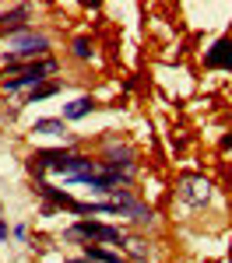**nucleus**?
Returning <instances> with one entry per match:
<instances>
[{
    "mask_svg": "<svg viewBox=\"0 0 232 263\" xmlns=\"http://www.w3.org/2000/svg\"><path fill=\"white\" fill-rule=\"evenodd\" d=\"M204 67H208V70H232V35L218 39L208 53H204Z\"/></svg>",
    "mask_w": 232,
    "mask_h": 263,
    "instance_id": "7",
    "label": "nucleus"
},
{
    "mask_svg": "<svg viewBox=\"0 0 232 263\" xmlns=\"http://www.w3.org/2000/svg\"><path fill=\"white\" fill-rule=\"evenodd\" d=\"M32 134H42V137H63V134H67V123L63 120H35L32 123Z\"/></svg>",
    "mask_w": 232,
    "mask_h": 263,
    "instance_id": "10",
    "label": "nucleus"
},
{
    "mask_svg": "<svg viewBox=\"0 0 232 263\" xmlns=\"http://www.w3.org/2000/svg\"><path fill=\"white\" fill-rule=\"evenodd\" d=\"M7 49H11V60H25V57H42L46 60L49 39L39 35V32H18V35H7Z\"/></svg>",
    "mask_w": 232,
    "mask_h": 263,
    "instance_id": "3",
    "label": "nucleus"
},
{
    "mask_svg": "<svg viewBox=\"0 0 232 263\" xmlns=\"http://www.w3.org/2000/svg\"><path fill=\"white\" fill-rule=\"evenodd\" d=\"M63 239H84L88 246H99V242H127V235L120 232V228L102 224V221H78V224H70V228L63 232Z\"/></svg>",
    "mask_w": 232,
    "mask_h": 263,
    "instance_id": "1",
    "label": "nucleus"
},
{
    "mask_svg": "<svg viewBox=\"0 0 232 263\" xmlns=\"http://www.w3.org/2000/svg\"><path fill=\"white\" fill-rule=\"evenodd\" d=\"M84 260H92V263H123V256L113 253V249H105V246H84Z\"/></svg>",
    "mask_w": 232,
    "mask_h": 263,
    "instance_id": "9",
    "label": "nucleus"
},
{
    "mask_svg": "<svg viewBox=\"0 0 232 263\" xmlns=\"http://www.w3.org/2000/svg\"><path fill=\"white\" fill-rule=\"evenodd\" d=\"M67 263H92V260H84V256H81V260H67Z\"/></svg>",
    "mask_w": 232,
    "mask_h": 263,
    "instance_id": "15",
    "label": "nucleus"
},
{
    "mask_svg": "<svg viewBox=\"0 0 232 263\" xmlns=\"http://www.w3.org/2000/svg\"><path fill=\"white\" fill-rule=\"evenodd\" d=\"M127 249H130L137 260H145V256H148V246L141 242V239H127Z\"/></svg>",
    "mask_w": 232,
    "mask_h": 263,
    "instance_id": "13",
    "label": "nucleus"
},
{
    "mask_svg": "<svg viewBox=\"0 0 232 263\" xmlns=\"http://www.w3.org/2000/svg\"><path fill=\"white\" fill-rule=\"evenodd\" d=\"M92 109H95V99L92 95H81V99L70 102V105H63V120H84Z\"/></svg>",
    "mask_w": 232,
    "mask_h": 263,
    "instance_id": "8",
    "label": "nucleus"
},
{
    "mask_svg": "<svg viewBox=\"0 0 232 263\" xmlns=\"http://www.w3.org/2000/svg\"><path fill=\"white\" fill-rule=\"evenodd\" d=\"M60 91V84H39V88H32L28 95H25V105H35V102H46V99H53Z\"/></svg>",
    "mask_w": 232,
    "mask_h": 263,
    "instance_id": "11",
    "label": "nucleus"
},
{
    "mask_svg": "<svg viewBox=\"0 0 232 263\" xmlns=\"http://www.w3.org/2000/svg\"><path fill=\"white\" fill-rule=\"evenodd\" d=\"M229 147H232V134H229V137H222V151H229Z\"/></svg>",
    "mask_w": 232,
    "mask_h": 263,
    "instance_id": "14",
    "label": "nucleus"
},
{
    "mask_svg": "<svg viewBox=\"0 0 232 263\" xmlns=\"http://www.w3.org/2000/svg\"><path fill=\"white\" fill-rule=\"evenodd\" d=\"M113 203L120 207V218L127 214V218H134L137 224H151V221H155V211L145 207V203H137L134 197H127L123 190H113Z\"/></svg>",
    "mask_w": 232,
    "mask_h": 263,
    "instance_id": "5",
    "label": "nucleus"
},
{
    "mask_svg": "<svg viewBox=\"0 0 232 263\" xmlns=\"http://www.w3.org/2000/svg\"><path fill=\"white\" fill-rule=\"evenodd\" d=\"M70 53H74L78 60H88V57H92V39H88V35H81V39H74V46H70Z\"/></svg>",
    "mask_w": 232,
    "mask_h": 263,
    "instance_id": "12",
    "label": "nucleus"
},
{
    "mask_svg": "<svg viewBox=\"0 0 232 263\" xmlns=\"http://www.w3.org/2000/svg\"><path fill=\"white\" fill-rule=\"evenodd\" d=\"M0 221H4V214H0Z\"/></svg>",
    "mask_w": 232,
    "mask_h": 263,
    "instance_id": "16",
    "label": "nucleus"
},
{
    "mask_svg": "<svg viewBox=\"0 0 232 263\" xmlns=\"http://www.w3.org/2000/svg\"><path fill=\"white\" fill-rule=\"evenodd\" d=\"M67 162H70V151H67V147H53V151H35V155L28 158V165H32V172H35V176H42L46 168H53L57 176H63Z\"/></svg>",
    "mask_w": 232,
    "mask_h": 263,
    "instance_id": "4",
    "label": "nucleus"
},
{
    "mask_svg": "<svg viewBox=\"0 0 232 263\" xmlns=\"http://www.w3.org/2000/svg\"><path fill=\"white\" fill-rule=\"evenodd\" d=\"M0 78H4V74H0Z\"/></svg>",
    "mask_w": 232,
    "mask_h": 263,
    "instance_id": "17",
    "label": "nucleus"
},
{
    "mask_svg": "<svg viewBox=\"0 0 232 263\" xmlns=\"http://www.w3.org/2000/svg\"><path fill=\"white\" fill-rule=\"evenodd\" d=\"M49 74H57V60H39V63H28V67H21L14 78H4V91H21V88H35L42 84Z\"/></svg>",
    "mask_w": 232,
    "mask_h": 263,
    "instance_id": "2",
    "label": "nucleus"
},
{
    "mask_svg": "<svg viewBox=\"0 0 232 263\" xmlns=\"http://www.w3.org/2000/svg\"><path fill=\"white\" fill-rule=\"evenodd\" d=\"M180 197L190 203V207H204L211 200V182L201 179V176H187L180 182Z\"/></svg>",
    "mask_w": 232,
    "mask_h": 263,
    "instance_id": "6",
    "label": "nucleus"
}]
</instances>
